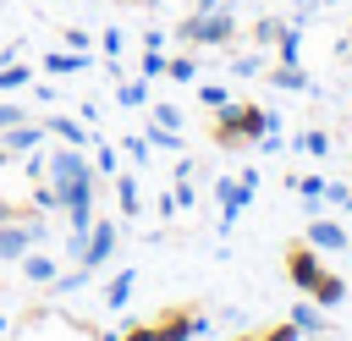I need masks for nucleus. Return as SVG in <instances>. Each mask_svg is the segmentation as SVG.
<instances>
[{"instance_id":"nucleus-23","label":"nucleus","mask_w":352,"mask_h":341,"mask_svg":"<svg viewBox=\"0 0 352 341\" xmlns=\"http://www.w3.org/2000/svg\"><path fill=\"white\" fill-rule=\"evenodd\" d=\"M297 148H302V154H314V160H324V154H330V132H319V126H308V132L297 138Z\"/></svg>"},{"instance_id":"nucleus-2","label":"nucleus","mask_w":352,"mask_h":341,"mask_svg":"<svg viewBox=\"0 0 352 341\" xmlns=\"http://www.w3.org/2000/svg\"><path fill=\"white\" fill-rule=\"evenodd\" d=\"M270 126H275V116H270L264 104H253V99H226V104L214 110L209 138H214L220 148H248V143L270 138Z\"/></svg>"},{"instance_id":"nucleus-7","label":"nucleus","mask_w":352,"mask_h":341,"mask_svg":"<svg viewBox=\"0 0 352 341\" xmlns=\"http://www.w3.org/2000/svg\"><path fill=\"white\" fill-rule=\"evenodd\" d=\"M280 258H286V280H292L297 292H308V286H314V275L324 270V258H319V248H314L308 236H292Z\"/></svg>"},{"instance_id":"nucleus-16","label":"nucleus","mask_w":352,"mask_h":341,"mask_svg":"<svg viewBox=\"0 0 352 341\" xmlns=\"http://www.w3.org/2000/svg\"><path fill=\"white\" fill-rule=\"evenodd\" d=\"M116 104H126V110H143V104H148V77H126V82L116 88Z\"/></svg>"},{"instance_id":"nucleus-31","label":"nucleus","mask_w":352,"mask_h":341,"mask_svg":"<svg viewBox=\"0 0 352 341\" xmlns=\"http://www.w3.org/2000/svg\"><path fill=\"white\" fill-rule=\"evenodd\" d=\"M292 187H297V192H302L308 204H319V192H324V176H297Z\"/></svg>"},{"instance_id":"nucleus-5","label":"nucleus","mask_w":352,"mask_h":341,"mask_svg":"<svg viewBox=\"0 0 352 341\" xmlns=\"http://www.w3.org/2000/svg\"><path fill=\"white\" fill-rule=\"evenodd\" d=\"M253 192H258V170H242V182H236V176H220V182H214V198H220V231L236 226V214L253 204Z\"/></svg>"},{"instance_id":"nucleus-6","label":"nucleus","mask_w":352,"mask_h":341,"mask_svg":"<svg viewBox=\"0 0 352 341\" xmlns=\"http://www.w3.org/2000/svg\"><path fill=\"white\" fill-rule=\"evenodd\" d=\"M116 242H121L116 220H110V214H94V226H88V236H82V253H77V264H82V270H104V264L116 258Z\"/></svg>"},{"instance_id":"nucleus-17","label":"nucleus","mask_w":352,"mask_h":341,"mask_svg":"<svg viewBox=\"0 0 352 341\" xmlns=\"http://www.w3.org/2000/svg\"><path fill=\"white\" fill-rule=\"evenodd\" d=\"M280 33H286V16H258V22H253V44H258V50H275Z\"/></svg>"},{"instance_id":"nucleus-25","label":"nucleus","mask_w":352,"mask_h":341,"mask_svg":"<svg viewBox=\"0 0 352 341\" xmlns=\"http://www.w3.org/2000/svg\"><path fill=\"white\" fill-rule=\"evenodd\" d=\"M330 209H346L352 214V182H324V192H319Z\"/></svg>"},{"instance_id":"nucleus-28","label":"nucleus","mask_w":352,"mask_h":341,"mask_svg":"<svg viewBox=\"0 0 352 341\" xmlns=\"http://www.w3.org/2000/svg\"><path fill=\"white\" fill-rule=\"evenodd\" d=\"M99 44H104V55L116 60V55L126 50V33H121V28H104V33H99Z\"/></svg>"},{"instance_id":"nucleus-24","label":"nucleus","mask_w":352,"mask_h":341,"mask_svg":"<svg viewBox=\"0 0 352 341\" xmlns=\"http://www.w3.org/2000/svg\"><path fill=\"white\" fill-rule=\"evenodd\" d=\"M94 170H99V182H104V176H116V170H121V148H116V143H99Z\"/></svg>"},{"instance_id":"nucleus-20","label":"nucleus","mask_w":352,"mask_h":341,"mask_svg":"<svg viewBox=\"0 0 352 341\" xmlns=\"http://www.w3.org/2000/svg\"><path fill=\"white\" fill-rule=\"evenodd\" d=\"M28 82H33V72H28V60H22V66H16V60H6V66H0V94H22Z\"/></svg>"},{"instance_id":"nucleus-33","label":"nucleus","mask_w":352,"mask_h":341,"mask_svg":"<svg viewBox=\"0 0 352 341\" xmlns=\"http://www.w3.org/2000/svg\"><path fill=\"white\" fill-rule=\"evenodd\" d=\"M231 66H236L242 77H258V72H264V55H231Z\"/></svg>"},{"instance_id":"nucleus-19","label":"nucleus","mask_w":352,"mask_h":341,"mask_svg":"<svg viewBox=\"0 0 352 341\" xmlns=\"http://www.w3.org/2000/svg\"><path fill=\"white\" fill-rule=\"evenodd\" d=\"M132 286H138V270H121L110 286H104V302L110 308H126V297H132Z\"/></svg>"},{"instance_id":"nucleus-14","label":"nucleus","mask_w":352,"mask_h":341,"mask_svg":"<svg viewBox=\"0 0 352 341\" xmlns=\"http://www.w3.org/2000/svg\"><path fill=\"white\" fill-rule=\"evenodd\" d=\"M292 324H297V330H308V336H324V330H330V319L319 314V302H314V297H308V302H292Z\"/></svg>"},{"instance_id":"nucleus-9","label":"nucleus","mask_w":352,"mask_h":341,"mask_svg":"<svg viewBox=\"0 0 352 341\" xmlns=\"http://www.w3.org/2000/svg\"><path fill=\"white\" fill-rule=\"evenodd\" d=\"M16 264H22V280H33V286H50L55 270H60V258H50V253H38V248H28Z\"/></svg>"},{"instance_id":"nucleus-32","label":"nucleus","mask_w":352,"mask_h":341,"mask_svg":"<svg viewBox=\"0 0 352 341\" xmlns=\"http://www.w3.org/2000/svg\"><path fill=\"white\" fill-rule=\"evenodd\" d=\"M297 336H302V330H297L292 319H280V324H270V330H264L258 341H297Z\"/></svg>"},{"instance_id":"nucleus-35","label":"nucleus","mask_w":352,"mask_h":341,"mask_svg":"<svg viewBox=\"0 0 352 341\" xmlns=\"http://www.w3.org/2000/svg\"><path fill=\"white\" fill-rule=\"evenodd\" d=\"M214 6H226V0H192V11H214Z\"/></svg>"},{"instance_id":"nucleus-34","label":"nucleus","mask_w":352,"mask_h":341,"mask_svg":"<svg viewBox=\"0 0 352 341\" xmlns=\"http://www.w3.org/2000/svg\"><path fill=\"white\" fill-rule=\"evenodd\" d=\"M60 38H66V50H82V55H88V44H94V33H82V28H66Z\"/></svg>"},{"instance_id":"nucleus-36","label":"nucleus","mask_w":352,"mask_h":341,"mask_svg":"<svg viewBox=\"0 0 352 341\" xmlns=\"http://www.w3.org/2000/svg\"><path fill=\"white\" fill-rule=\"evenodd\" d=\"M116 6H160V0H116Z\"/></svg>"},{"instance_id":"nucleus-15","label":"nucleus","mask_w":352,"mask_h":341,"mask_svg":"<svg viewBox=\"0 0 352 341\" xmlns=\"http://www.w3.org/2000/svg\"><path fill=\"white\" fill-rule=\"evenodd\" d=\"M270 82H275V88H286V94H302V88H308V72H302L297 60H280V66L270 72Z\"/></svg>"},{"instance_id":"nucleus-8","label":"nucleus","mask_w":352,"mask_h":341,"mask_svg":"<svg viewBox=\"0 0 352 341\" xmlns=\"http://www.w3.org/2000/svg\"><path fill=\"white\" fill-rule=\"evenodd\" d=\"M319 253H341V248H352V236H346V226L330 214V220H308V231H302Z\"/></svg>"},{"instance_id":"nucleus-12","label":"nucleus","mask_w":352,"mask_h":341,"mask_svg":"<svg viewBox=\"0 0 352 341\" xmlns=\"http://www.w3.org/2000/svg\"><path fill=\"white\" fill-rule=\"evenodd\" d=\"M44 72H50V77H66V72H88V55H82V50H50V55H44Z\"/></svg>"},{"instance_id":"nucleus-4","label":"nucleus","mask_w":352,"mask_h":341,"mask_svg":"<svg viewBox=\"0 0 352 341\" xmlns=\"http://www.w3.org/2000/svg\"><path fill=\"white\" fill-rule=\"evenodd\" d=\"M204 324H209L204 308H192V302H170V308H160V314L148 319V336H154V341H192Z\"/></svg>"},{"instance_id":"nucleus-22","label":"nucleus","mask_w":352,"mask_h":341,"mask_svg":"<svg viewBox=\"0 0 352 341\" xmlns=\"http://www.w3.org/2000/svg\"><path fill=\"white\" fill-rule=\"evenodd\" d=\"M297 55H302V33L286 22V33L275 38V60H297Z\"/></svg>"},{"instance_id":"nucleus-30","label":"nucleus","mask_w":352,"mask_h":341,"mask_svg":"<svg viewBox=\"0 0 352 341\" xmlns=\"http://www.w3.org/2000/svg\"><path fill=\"white\" fill-rule=\"evenodd\" d=\"M121 154H126L132 165H143V160H148V138H121Z\"/></svg>"},{"instance_id":"nucleus-11","label":"nucleus","mask_w":352,"mask_h":341,"mask_svg":"<svg viewBox=\"0 0 352 341\" xmlns=\"http://www.w3.org/2000/svg\"><path fill=\"white\" fill-rule=\"evenodd\" d=\"M308 297H314L319 308H336V302L346 297V280H341L336 270H319V275H314V286H308Z\"/></svg>"},{"instance_id":"nucleus-27","label":"nucleus","mask_w":352,"mask_h":341,"mask_svg":"<svg viewBox=\"0 0 352 341\" xmlns=\"http://www.w3.org/2000/svg\"><path fill=\"white\" fill-rule=\"evenodd\" d=\"M198 99H204L209 110H220V104H226L231 94H226V82H198Z\"/></svg>"},{"instance_id":"nucleus-3","label":"nucleus","mask_w":352,"mask_h":341,"mask_svg":"<svg viewBox=\"0 0 352 341\" xmlns=\"http://www.w3.org/2000/svg\"><path fill=\"white\" fill-rule=\"evenodd\" d=\"M176 44H187V50H226L231 38H236V11L231 6H214V11H187L182 22H176V33H170Z\"/></svg>"},{"instance_id":"nucleus-21","label":"nucleus","mask_w":352,"mask_h":341,"mask_svg":"<svg viewBox=\"0 0 352 341\" xmlns=\"http://www.w3.org/2000/svg\"><path fill=\"white\" fill-rule=\"evenodd\" d=\"M148 126H170V132H182V110H176L170 99H154V104H148Z\"/></svg>"},{"instance_id":"nucleus-10","label":"nucleus","mask_w":352,"mask_h":341,"mask_svg":"<svg viewBox=\"0 0 352 341\" xmlns=\"http://www.w3.org/2000/svg\"><path fill=\"white\" fill-rule=\"evenodd\" d=\"M44 138L72 143V148H88V126H82V121H72V116H50V121H44Z\"/></svg>"},{"instance_id":"nucleus-26","label":"nucleus","mask_w":352,"mask_h":341,"mask_svg":"<svg viewBox=\"0 0 352 341\" xmlns=\"http://www.w3.org/2000/svg\"><path fill=\"white\" fill-rule=\"evenodd\" d=\"M143 138H148V148H182V132H170V126H143Z\"/></svg>"},{"instance_id":"nucleus-29","label":"nucleus","mask_w":352,"mask_h":341,"mask_svg":"<svg viewBox=\"0 0 352 341\" xmlns=\"http://www.w3.org/2000/svg\"><path fill=\"white\" fill-rule=\"evenodd\" d=\"M192 72H198V60H192V55H176V60L165 66V77H176V82H187Z\"/></svg>"},{"instance_id":"nucleus-18","label":"nucleus","mask_w":352,"mask_h":341,"mask_svg":"<svg viewBox=\"0 0 352 341\" xmlns=\"http://www.w3.org/2000/svg\"><path fill=\"white\" fill-rule=\"evenodd\" d=\"M165 66H170V60H165V50H160V44H143V55H138V77H148V82H154V77H165Z\"/></svg>"},{"instance_id":"nucleus-1","label":"nucleus","mask_w":352,"mask_h":341,"mask_svg":"<svg viewBox=\"0 0 352 341\" xmlns=\"http://www.w3.org/2000/svg\"><path fill=\"white\" fill-rule=\"evenodd\" d=\"M11 330H16V341H121L116 330H99V324H88V319H72V314H60V308H50V302L28 308Z\"/></svg>"},{"instance_id":"nucleus-37","label":"nucleus","mask_w":352,"mask_h":341,"mask_svg":"<svg viewBox=\"0 0 352 341\" xmlns=\"http://www.w3.org/2000/svg\"><path fill=\"white\" fill-rule=\"evenodd\" d=\"M231 341H258V336H248V330H242V336H231Z\"/></svg>"},{"instance_id":"nucleus-13","label":"nucleus","mask_w":352,"mask_h":341,"mask_svg":"<svg viewBox=\"0 0 352 341\" xmlns=\"http://www.w3.org/2000/svg\"><path fill=\"white\" fill-rule=\"evenodd\" d=\"M110 187H116V204H121V214H143V198H138V182H132V170H116V176H110Z\"/></svg>"}]
</instances>
